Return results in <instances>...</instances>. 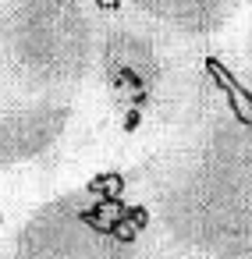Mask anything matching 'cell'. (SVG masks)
Returning a JSON list of instances; mask_svg holds the SVG:
<instances>
[{
    "instance_id": "obj_1",
    "label": "cell",
    "mask_w": 252,
    "mask_h": 259,
    "mask_svg": "<svg viewBox=\"0 0 252 259\" xmlns=\"http://www.w3.org/2000/svg\"><path fill=\"white\" fill-rule=\"evenodd\" d=\"M103 181L167 252L252 259V121L227 110L217 89L195 124L146 163Z\"/></svg>"
},
{
    "instance_id": "obj_2",
    "label": "cell",
    "mask_w": 252,
    "mask_h": 259,
    "mask_svg": "<svg viewBox=\"0 0 252 259\" xmlns=\"http://www.w3.org/2000/svg\"><path fill=\"white\" fill-rule=\"evenodd\" d=\"M0 259H181L156 245L110 181L11 199L0 209Z\"/></svg>"
},
{
    "instance_id": "obj_3",
    "label": "cell",
    "mask_w": 252,
    "mask_h": 259,
    "mask_svg": "<svg viewBox=\"0 0 252 259\" xmlns=\"http://www.w3.org/2000/svg\"><path fill=\"white\" fill-rule=\"evenodd\" d=\"M107 4L202 54L252 11V0H107Z\"/></svg>"
},
{
    "instance_id": "obj_4",
    "label": "cell",
    "mask_w": 252,
    "mask_h": 259,
    "mask_svg": "<svg viewBox=\"0 0 252 259\" xmlns=\"http://www.w3.org/2000/svg\"><path fill=\"white\" fill-rule=\"evenodd\" d=\"M206 61L220 103L252 121V11L206 50Z\"/></svg>"
}]
</instances>
